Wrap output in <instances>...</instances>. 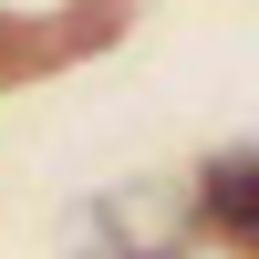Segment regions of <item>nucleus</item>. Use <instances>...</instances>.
Returning a JSON list of instances; mask_svg holds the SVG:
<instances>
[{
	"mask_svg": "<svg viewBox=\"0 0 259 259\" xmlns=\"http://www.w3.org/2000/svg\"><path fill=\"white\" fill-rule=\"evenodd\" d=\"M197 207H207V228H218V239L259 249V156H228V166H207Z\"/></svg>",
	"mask_w": 259,
	"mask_h": 259,
	"instance_id": "nucleus-1",
	"label": "nucleus"
}]
</instances>
